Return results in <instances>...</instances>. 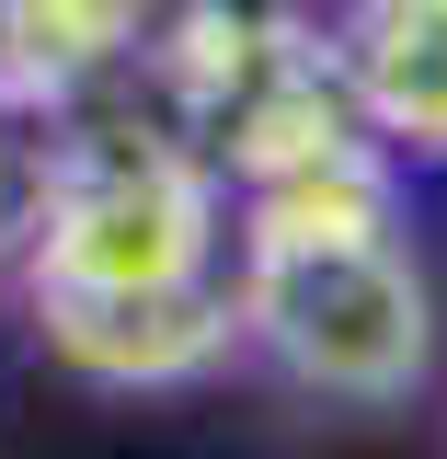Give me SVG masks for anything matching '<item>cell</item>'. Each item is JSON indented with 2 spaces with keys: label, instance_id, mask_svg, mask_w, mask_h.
Segmentation results:
<instances>
[{
  "label": "cell",
  "instance_id": "6da1fadb",
  "mask_svg": "<svg viewBox=\"0 0 447 459\" xmlns=\"http://www.w3.org/2000/svg\"><path fill=\"white\" fill-rule=\"evenodd\" d=\"M241 344L322 402H413L436 368V287L401 230H287L241 241L229 276Z\"/></svg>",
  "mask_w": 447,
  "mask_h": 459
},
{
  "label": "cell",
  "instance_id": "7a4b0ae2",
  "mask_svg": "<svg viewBox=\"0 0 447 459\" xmlns=\"http://www.w3.org/2000/svg\"><path fill=\"white\" fill-rule=\"evenodd\" d=\"M219 161L184 138H69L35 161V219H23V287L35 299H150V287H207L229 241Z\"/></svg>",
  "mask_w": 447,
  "mask_h": 459
},
{
  "label": "cell",
  "instance_id": "3957f363",
  "mask_svg": "<svg viewBox=\"0 0 447 459\" xmlns=\"http://www.w3.org/2000/svg\"><path fill=\"white\" fill-rule=\"evenodd\" d=\"M35 333L57 368L104 379V391H172V379H207L241 322H229V287H150V299H35Z\"/></svg>",
  "mask_w": 447,
  "mask_h": 459
},
{
  "label": "cell",
  "instance_id": "277c9868",
  "mask_svg": "<svg viewBox=\"0 0 447 459\" xmlns=\"http://www.w3.org/2000/svg\"><path fill=\"white\" fill-rule=\"evenodd\" d=\"M333 69L391 161H447V0H344Z\"/></svg>",
  "mask_w": 447,
  "mask_h": 459
},
{
  "label": "cell",
  "instance_id": "5b68a950",
  "mask_svg": "<svg viewBox=\"0 0 447 459\" xmlns=\"http://www.w3.org/2000/svg\"><path fill=\"white\" fill-rule=\"evenodd\" d=\"M126 47V0H0V104L69 92Z\"/></svg>",
  "mask_w": 447,
  "mask_h": 459
},
{
  "label": "cell",
  "instance_id": "8992f818",
  "mask_svg": "<svg viewBox=\"0 0 447 459\" xmlns=\"http://www.w3.org/2000/svg\"><path fill=\"white\" fill-rule=\"evenodd\" d=\"M23 219H35V150H23L12 115H0V264L23 253Z\"/></svg>",
  "mask_w": 447,
  "mask_h": 459
},
{
  "label": "cell",
  "instance_id": "52a82bcc",
  "mask_svg": "<svg viewBox=\"0 0 447 459\" xmlns=\"http://www.w3.org/2000/svg\"><path fill=\"white\" fill-rule=\"evenodd\" d=\"M276 12H298V0H276Z\"/></svg>",
  "mask_w": 447,
  "mask_h": 459
}]
</instances>
